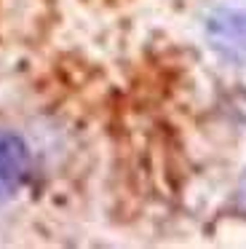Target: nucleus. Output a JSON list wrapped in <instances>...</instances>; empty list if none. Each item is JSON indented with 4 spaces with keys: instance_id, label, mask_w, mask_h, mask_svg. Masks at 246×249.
I'll return each mask as SVG.
<instances>
[{
    "instance_id": "nucleus-1",
    "label": "nucleus",
    "mask_w": 246,
    "mask_h": 249,
    "mask_svg": "<svg viewBox=\"0 0 246 249\" xmlns=\"http://www.w3.org/2000/svg\"><path fill=\"white\" fill-rule=\"evenodd\" d=\"M209 43L230 62H246V17L238 11H217L209 19Z\"/></svg>"
},
{
    "instance_id": "nucleus-2",
    "label": "nucleus",
    "mask_w": 246,
    "mask_h": 249,
    "mask_svg": "<svg viewBox=\"0 0 246 249\" xmlns=\"http://www.w3.org/2000/svg\"><path fill=\"white\" fill-rule=\"evenodd\" d=\"M30 174V150L14 131L0 129V198H8Z\"/></svg>"
}]
</instances>
